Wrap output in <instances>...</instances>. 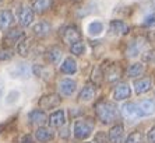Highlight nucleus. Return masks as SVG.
Wrapping results in <instances>:
<instances>
[{
  "instance_id": "nucleus-1",
  "label": "nucleus",
  "mask_w": 155,
  "mask_h": 143,
  "mask_svg": "<svg viewBox=\"0 0 155 143\" xmlns=\"http://www.w3.org/2000/svg\"><path fill=\"white\" fill-rule=\"evenodd\" d=\"M155 114V100H143L138 103H127L122 107V115L129 121L151 117Z\"/></svg>"
},
{
  "instance_id": "nucleus-2",
  "label": "nucleus",
  "mask_w": 155,
  "mask_h": 143,
  "mask_svg": "<svg viewBox=\"0 0 155 143\" xmlns=\"http://www.w3.org/2000/svg\"><path fill=\"white\" fill-rule=\"evenodd\" d=\"M95 112H97L98 118L102 124L108 125L110 122H113L117 115H119V111H117V107H116L113 103H109V101L101 100L99 103L95 104Z\"/></svg>"
},
{
  "instance_id": "nucleus-3",
  "label": "nucleus",
  "mask_w": 155,
  "mask_h": 143,
  "mask_svg": "<svg viewBox=\"0 0 155 143\" xmlns=\"http://www.w3.org/2000/svg\"><path fill=\"white\" fill-rule=\"evenodd\" d=\"M95 128V122L91 118H84V119H77L73 126V132L74 136L80 140H84L87 138H90L92 131Z\"/></svg>"
},
{
  "instance_id": "nucleus-4",
  "label": "nucleus",
  "mask_w": 155,
  "mask_h": 143,
  "mask_svg": "<svg viewBox=\"0 0 155 143\" xmlns=\"http://www.w3.org/2000/svg\"><path fill=\"white\" fill-rule=\"evenodd\" d=\"M32 68L27 63H17L15 66L8 69V75L11 79H18V80H27L32 76Z\"/></svg>"
},
{
  "instance_id": "nucleus-5",
  "label": "nucleus",
  "mask_w": 155,
  "mask_h": 143,
  "mask_svg": "<svg viewBox=\"0 0 155 143\" xmlns=\"http://www.w3.org/2000/svg\"><path fill=\"white\" fill-rule=\"evenodd\" d=\"M145 49V41L144 38H134L131 40L129 44H127V48H126V56L127 58H137L138 55Z\"/></svg>"
},
{
  "instance_id": "nucleus-6",
  "label": "nucleus",
  "mask_w": 155,
  "mask_h": 143,
  "mask_svg": "<svg viewBox=\"0 0 155 143\" xmlns=\"http://www.w3.org/2000/svg\"><path fill=\"white\" fill-rule=\"evenodd\" d=\"M61 40L67 45H71V44L81 40V34L76 25H67L61 30Z\"/></svg>"
},
{
  "instance_id": "nucleus-7",
  "label": "nucleus",
  "mask_w": 155,
  "mask_h": 143,
  "mask_svg": "<svg viewBox=\"0 0 155 143\" xmlns=\"http://www.w3.org/2000/svg\"><path fill=\"white\" fill-rule=\"evenodd\" d=\"M34 13H35V11L32 10V7H29L27 4H21L17 11V17H18L20 24H21L22 27H28L34 20Z\"/></svg>"
},
{
  "instance_id": "nucleus-8",
  "label": "nucleus",
  "mask_w": 155,
  "mask_h": 143,
  "mask_svg": "<svg viewBox=\"0 0 155 143\" xmlns=\"http://www.w3.org/2000/svg\"><path fill=\"white\" fill-rule=\"evenodd\" d=\"M61 103L60 96L58 94H48V96H43L39 100V107L43 110H53V108L59 107Z\"/></svg>"
},
{
  "instance_id": "nucleus-9",
  "label": "nucleus",
  "mask_w": 155,
  "mask_h": 143,
  "mask_svg": "<svg viewBox=\"0 0 155 143\" xmlns=\"http://www.w3.org/2000/svg\"><path fill=\"white\" fill-rule=\"evenodd\" d=\"M131 96V89L127 83H119L113 90V100L115 101H124L130 98Z\"/></svg>"
},
{
  "instance_id": "nucleus-10",
  "label": "nucleus",
  "mask_w": 155,
  "mask_h": 143,
  "mask_svg": "<svg viewBox=\"0 0 155 143\" xmlns=\"http://www.w3.org/2000/svg\"><path fill=\"white\" fill-rule=\"evenodd\" d=\"M123 138H124V128L120 124H116L110 128L108 133V139L110 143H122Z\"/></svg>"
},
{
  "instance_id": "nucleus-11",
  "label": "nucleus",
  "mask_w": 155,
  "mask_h": 143,
  "mask_svg": "<svg viewBox=\"0 0 155 143\" xmlns=\"http://www.w3.org/2000/svg\"><path fill=\"white\" fill-rule=\"evenodd\" d=\"M28 118L34 125H38V126H43L46 122H49L48 115L45 114V111H42V110H32V111L28 114Z\"/></svg>"
},
{
  "instance_id": "nucleus-12",
  "label": "nucleus",
  "mask_w": 155,
  "mask_h": 143,
  "mask_svg": "<svg viewBox=\"0 0 155 143\" xmlns=\"http://www.w3.org/2000/svg\"><path fill=\"white\" fill-rule=\"evenodd\" d=\"M76 89H77V83L71 79H63L59 83V90H60L61 96H66V97L73 96Z\"/></svg>"
},
{
  "instance_id": "nucleus-13",
  "label": "nucleus",
  "mask_w": 155,
  "mask_h": 143,
  "mask_svg": "<svg viewBox=\"0 0 155 143\" xmlns=\"http://www.w3.org/2000/svg\"><path fill=\"white\" fill-rule=\"evenodd\" d=\"M95 93H97V89H95V84L92 83H87L85 86L83 87V90L80 91L78 100L81 103H88L95 97Z\"/></svg>"
},
{
  "instance_id": "nucleus-14",
  "label": "nucleus",
  "mask_w": 155,
  "mask_h": 143,
  "mask_svg": "<svg viewBox=\"0 0 155 143\" xmlns=\"http://www.w3.org/2000/svg\"><path fill=\"white\" fill-rule=\"evenodd\" d=\"M22 38H24V32L18 28H13V30L6 32V35H4V42H6V45L10 47V45L18 44Z\"/></svg>"
},
{
  "instance_id": "nucleus-15",
  "label": "nucleus",
  "mask_w": 155,
  "mask_h": 143,
  "mask_svg": "<svg viewBox=\"0 0 155 143\" xmlns=\"http://www.w3.org/2000/svg\"><path fill=\"white\" fill-rule=\"evenodd\" d=\"M109 30H110V32L115 34V35H124V34L129 32L130 28H129V25L124 21H122V20H113V21H110V24H109Z\"/></svg>"
},
{
  "instance_id": "nucleus-16",
  "label": "nucleus",
  "mask_w": 155,
  "mask_h": 143,
  "mask_svg": "<svg viewBox=\"0 0 155 143\" xmlns=\"http://www.w3.org/2000/svg\"><path fill=\"white\" fill-rule=\"evenodd\" d=\"M134 91L137 94H144L148 93L152 87V82L150 77H143V79H138L134 82Z\"/></svg>"
},
{
  "instance_id": "nucleus-17",
  "label": "nucleus",
  "mask_w": 155,
  "mask_h": 143,
  "mask_svg": "<svg viewBox=\"0 0 155 143\" xmlns=\"http://www.w3.org/2000/svg\"><path fill=\"white\" fill-rule=\"evenodd\" d=\"M14 23V16L10 10H2L0 11V30L7 31Z\"/></svg>"
},
{
  "instance_id": "nucleus-18",
  "label": "nucleus",
  "mask_w": 155,
  "mask_h": 143,
  "mask_svg": "<svg viewBox=\"0 0 155 143\" xmlns=\"http://www.w3.org/2000/svg\"><path fill=\"white\" fill-rule=\"evenodd\" d=\"M64 122H66V112L63 110H58L49 117V124L53 128H60V126L64 125Z\"/></svg>"
},
{
  "instance_id": "nucleus-19",
  "label": "nucleus",
  "mask_w": 155,
  "mask_h": 143,
  "mask_svg": "<svg viewBox=\"0 0 155 143\" xmlns=\"http://www.w3.org/2000/svg\"><path fill=\"white\" fill-rule=\"evenodd\" d=\"M54 138V133L52 132L51 129L45 128V126H39V128L35 131V139L41 143H45V142H49Z\"/></svg>"
},
{
  "instance_id": "nucleus-20",
  "label": "nucleus",
  "mask_w": 155,
  "mask_h": 143,
  "mask_svg": "<svg viewBox=\"0 0 155 143\" xmlns=\"http://www.w3.org/2000/svg\"><path fill=\"white\" fill-rule=\"evenodd\" d=\"M60 70L64 75H74L77 72V62L71 56L66 58L64 61H63V63L60 65Z\"/></svg>"
},
{
  "instance_id": "nucleus-21",
  "label": "nucleus",
  "mask_w": 155,
  "mask_h": 143,
  "mask_svg": "<svg viewBox=\"0 0 155 143\" xmlns=\"http://www.w3.org/2000/svg\"><path fill=\"white\" fill-rule=\"evenodd\" d=\"M144 70H145L144 65L140 63V62H137V63H131L129 68H127L126 75H127V77H130V79H136V77H138V76L143 75Z\"/></svg>"
},
{
  "instance_id": "nucleus-22",
  "label": "nucleus",
  "mask_w": 155,
  "mask_h": 143,
  "mask_svg": "<svg viewBox=\"0 0 155 143\" xmlns=\"http://www.w3.org/2000/svg\"><path fill=\"white\" fill-rule=\"evenodd\" d=\"M34 34L38 37H46L51 34L52 31V25L49 24L48 21H39L38 24L34 25V28H32Z\"/></svg>"
},
{
  "instance_id": "nucleus-23",
  "label": "nucleus",
  "mask_w": 155,
  "mask_h": 143,
  "mask_svg": "<svg viewBox=\"0 0 155 143\" xmlns=\"http://www.w3.org/2000/svg\"><path fill=\"white\" fill-rule=\"evenodd\" d=\"M105 30V25L102 21H98V20H95V21H91L90 24L87 25V31H88V34H90L91 37H99L104 32Z\"/></svg>"
},
{
  "instance_id": "nucleus-24",
  "label": "nucleus",
  "mask_w": 155,
  "mask_h": 143,
  "mask_svg": "<svg viewBox=\"0 0 155 143\" xmlns=\"http://www.w3.org/2000/svg\"><path fill=\"white\" fill-rule=\"evenodd\" d=\"M52 4H53V0H35L32 4V10L38 14H42L52 7Z\"/></svg>"
},
{
  "instance_id": "nucleus-25",
  "label": "nucleus",
  "mask_w": 155,
  "mask_h": 143,
  "mask_svg": "<svg viewBox=\"0 0 155 143\" xmlns=\"http://www.w3.org/2000/svg\"><path fill=\"white\" fill-rule=\"evenodd\" d=\"M61 56H63V51H61L59 47H52L51 49L46 52L48 61L51 62V63H53V65H58L59 62H60Z\"/></svg>"
},
{
  "instance_id": "nucleus-26",
  "label": "nucleus",
  "mask_w": 155,
  "mask_h": 143,
  "mask_svg": "<svg viewBox=\"0 0 155 143\" xmlns=\"http://www.w3.org/2000/svg\"><path fill=\"white\" fill-rule=\"evenodd\" d=\"M105 76H106V80H108L109 83H115V82H117V80L120 79V76H122V70H120L116 65H110V68L108 69L106 73H105Z\"/></svg>"
},
{
  "instance_id": "nucleus-27",
  "label": "nucleus",
  "mask_w": 155,
  "mask_h": 143,
  "mask_svg": "<svg viewBox=\"0 0 155 143\" xmlns=\"http://www.w3.org/2000/svg\"><path fill=\"white\" fill-rule=\"evenodd\" d=\"M29 49H31V40L27 38V37H24V38L17 44V52L21 55V56H28Z\"/></svg>"
},
{
  "instance_id": "nucleus-28",
  "label": "nucleus",
  "mask_w": 155,
  "mask_h": 143,
  "mask_svg": "<svg viewBox=\"0 0 155 143\" xmlns=\"http://www.w3.org/2000/svg\"><path fill=\"white\" fill-rule=\"evenodd\" d=\"M70 52H71L73 55H76V56H81V55L85 52V45H84V42L80 40V41H77V42L71 44V45H70Z\"/></svg>"
},
{
  "instance_id": "nucleus-29",
  "label": "nucleus",
  "mask_w": 155,
  "mask_h": 143,
  "mask_svg": "<svg viewBox=\"0 0 155 143\" xmlns=\"http://www.w3.org/2000/svg\"><path fill=\"white\" fill-rule=\"evenodd\" d=\"M126 143H143V133L141 132H133L126 139Z\"/></svg>"
},
{
  "instance_id": "nucleus-30",
  "label": "nucleus",
  "mask_w": 155,
  "mask_h": 143,
  "mask_svg": "<svg viewBox=\"0 0 155 143\" xmlns=\"http://www.w3.org/2000/svg\"><path fill=\"white\" fill-rule=\"evenodd\" d=\"M18 98H20V91H17V90H11L10 93H8L7 98H6V103L13 104V103H15V101H18Z\"/></svg>"
},
{
  "instance_id": "nucleus-31",
  "label": "nucleus",
  "mask_w": 155,
  "mask_h": 143,
  "mask_svg": "<svg viewBox=\"0 0 155 143\" xmlns=\"http://www.w3.org/2000/svg\"><path fill=\"white\" fill-rule=\"evenodd\" d=\"M143 25H145V27H155V13H152V14H148L147 17L144 18Z\"/></svg>"
},
{
  "instance_id": "nucleus-32",
  "label": "nucleus",
  "mask_w": 155,
  "mask_h": 143,
  "mask_svg": "<svg viewBox=\"0 0 155 143\" xmlns=\"http://www.w3.org/2000/svg\"><path fill=\"white\" fill-rule=\"evenodd\" d=\"M11 58H13V51H11L10 48L0 51V61H8Z\"/></svg>"
},
{
  "instance_id": "nucleus-33",
  "label": "nucleus",
  "mask_w": 155,
  "mask_h": 143,
  "mask_svg": "<svg viewBox=\"0 0 155 143\" xmlns=\"http://www.w3.org/2000/svg\"><path fill=\"white\" fill-rule=\"evenodd\" d=\"M95 142L97 143H108L109 139H108V136L105 135L104 132H99L97 136H95Z\"/></svg>"
},
{
  "instance_id": "nucleus-34",
  "label": "nucleus",
  "mask_w": 155,
  "mask_h": 143,
  "mask_svg": "<svg viewBox=\"0 0 155 143\" xmlns=\"http://www.w3.org/2000/svg\"><path fill=\"white\" fill-rule=\"evenodd\" d=\"M147 140H148V143H155V126L150 131V132H148Z\"/></svg>"
},
{
  "instance_id": "nucleus-35",
  "label": "nucleus",
  "mask_w": 155,
  "mask_h": 143,
  "mask_svg": "<svg viewBox=\"0 0 155 143\" xmlns=\"http://www.w3.org/2000/svg\"><path fill=\"white\" fill-rule=\"evenodd\" d=\"M3 93H4V82H3V79L0 77V100H2V97H3Z\"/></svg>"
},
{
  "instance_id": "nucleus-36",
  "label": "nucleus",
  "mask_w": 155,
  "mask_h": 143,
  "mask_svg": "<svg viewBox=\"0 0 155 143\" xmlns=\"http://www.w3.org/2000/svg\"><path fill=\"white\" fill-rule=\"evenodd\" d=\"M151 6H152V9H154V13H155V0H151Z\"/></svg>"
},
{
  "instance_id": "nucleus-37",
  "label": "nucleus",
  "mask_w": 155,
  "mask_h": 143,
  "mask_svg": "<svg viewBox=\"0 0 155 143\" xmlns=\"http://www.w3.org/2000/svg\"><path fill=\"white\" fill-rule=\"evenodd\" d=\"M2 2H3V0H0V3H2Z\"/></svg>"
}]
</instances>
